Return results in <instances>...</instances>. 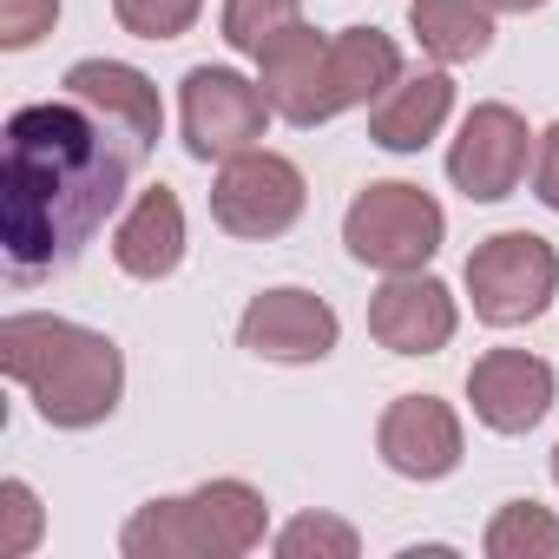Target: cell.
<instances>
[{"label":"cell","mask_w":559,"mask_h":559,"mask_svg":"<svg viewBox=\"0 0 559 559\" xmlns=\"http://www.w3.org/2000/svg\"><path fill=\"white\" fill-rule=\"evenodd\" d=\"M276 552L284 559H356L362 552V533L349 526V520H336V513H304V520H290L284 533H276Z\"/></svg>","instance_id":"44dd1931"},{"label":"cell","mask_w":559,"mask_h":559,"mask_svg":"<svg viewBox=\"0 0 559 559\" xmlns=\"http://www.w3.org/2000/svg\"><path fill=\"white\" fill-rule=\"evenodd\" d=\"M467 402H474V421L493 428V435H526L546 421L552 408V369L526 349H487L474 369H467Z\"/></svg>","instance_id":"7c38bea8"},{"label":"cell","mask_w":559,"mask_h":559,"mask_svg":"<svg viewBox=\"0 0 559 559\" xmlns=\"http://www.w3.org/2000/svg\"><path fill=\"white\" fill-rule=\"evenodd\" d=\"M67 93H73V99H86L99 119H112L126 139H139L145 152L165 139L158 86H152L139 67H126V60H80V67H67Z\"/></svg>","instance_id":"5bb4252c"},{"label":"cell","mask_w":559,"mask_h":559,"mask_svg":"<svg viewBox=\"0 0 559 559\" xmlns=\"http://www.w3.org/2000/svg\"><path fill=\"white\" fill-rule=\"evenodd\" d=\"M552 480H559V448H552Z\"/></svg>","instance_id":"4316f807"},{"label":"cell","mask_w":559,"mask_h":559,"mask_svg":"<svg viewBox=\"0 0 559 559\" xmlns=\"http://www.w3.org/2000/svg\"><path fill=\"white\" fill-rule=\"evenodd\" d=\"M145 158L152 152L139 139H126L73 93L21 106L8 119V165H0V250L14 284L67 270L119 211Z\"/></svg>","instance_id":"6da1fadb"},{"label":"cell","mask_w":559,"mask_h":559,"mask_svg":"<svg viewBox=\"0 0 559 559\" xmlns=\"http://www.w3.org/2000/svg\"><path fill=\"white\" fill-rule=\"evenodd\" d=\"M487 559H559V520L539 500H507L487 533H480Z\"/></svg>","instance_id":"d6986e66"},{"label":"cell","mask_w":559,"mask_h":559,"mask_svg":"<svg viewBox=\"0 0 559 559\" xmlns=\"http://www.w3.org/2000/svg\"><path fill=\"white\" fill-rule=\"evenodd\" d=\"M376 454L402 480H448L461 467V415L441 395H395L376 421Z\"/></svg>","instance_id":"30bf717a"},{"label":"cell","mask_w":559,"mask_h":559,"mask_svg":"<svg viewBox=\"0 0 559 559\" xmlns=\"http://www.w3.org/2000/svg\"><path fill=\"white\" fill-rule=\"evenodd\" d=\"M336 336H343L336 310H330L317 290H297V284L250 297V310H243V323H237V343H243L250 356H263V362H290V369L323 362V356L336 349Z\"/></svg>","instance_id":"9c48e42d"},{"label":"cell","mask_w":559,"mask_h":559,"mask_svg":"<svg viewBox=\"0 0 559 559\" xmlns=\"http://www.w3.org/2000/svg\"><path fill=\"white\" fill-rule=\"evenodd\" d=\"M178 119H185V152L198 165H224L250 152L270 126V93L263 80H243L237 67H191L178 86Z\"/></svg>","instance_id":"8992f818"},{"label":"cell","mask_w":559,"mask_h":559,"mask_svg":"<svg viewBox=\"0 0 559 559\" xmlns=\"http://www.w3.org/2000/svg\"><path fill=\"white\" fill-rule=\"evenodd\" d=\"M533 198L546 211H559V126H546L533 145Z\"/></svg>","instance_id":"d4e9b609"},{"label":"cell","mask_w":559,"mask_h":559,"mask_svg":"<svg viewBox=\"0 0 559 559\" xmlns=\"http://www.w3.org/2000/svg\"><path fill=\"white\" fill-rule=\"evenodd\" d=\"M304 171L284 158V152H263V145H250V152H237V158H224V171H217V185H211V217L230 230V237H284L297 217H304Z\"/></svg>","instance_id":"52a82bcc"},{"label":"cell","mask_w":559,"mask_h":559,"mask_svg":"<svg viewBox=\"0 0 559 559\" xmlns=\"http://www.w3.org/2000/svg\"><path fill=\"white\" fill-rule=\"evenodd\" d=\"M493 14H533V8H546V0H487Z\"/></svg>","instance_id":"484cf974"},{"label":"cell","mask_w":559,"mask_h":559,"mask_svg":"<svg viewBox=\"0 0 559 559\" xmlns=\"http://www.w3.org/2000/svg\"><path fill=\"white\" fill-rule=\"evenodd\" d=\"M270 526V507L250 480H204L178 500H145L126 533L119 552L126 559H237L257 552Z\"/></svg>","instance_id":"3957f363"},{"label":"cell","mask_w":559,"mask_h":559,"mask_svg":"<svg viewBox=\"0 0 559 559\" xmlns=\"http://www.w3.org/2000/svg\"><path fill=\"white\" fill-rule=\"evenodd\" d=\"M461 330V310L448 297L441 276L428 270H408V276H389V284L369 297V336L395 356H441Z\"/></svg>","instance_id":"8fae6325"},{"label":"cell","mask_w":559,"mask_h":559,"mask_svg":"<svg viewBox=\"0 0 559 559\" xmlns=\"http://www.w3.org/2000/svg\"><path fill=\"white\" fill-rule=\"evenodd\" d=\"M263 93L270 112L290 119V126H330V34L317 27H290L284 40L263 47Z\"/></svg>","instance_id":"4fadbf2b"},{"label":"cell","mask_w":559,"mask_h":559,"mask_svg":"<svg viewBox=\"0 0 559 559\" xmlns=\"http://www.w3.org/2000/svg\"><path fill=\"white\" fill-rule=\"evenodd\" d=\"M448 112H454V80H448V67H435V73H402V80L369 106V139H376L382 152H421L428 139H441Z\"/></svg>","instance_id":"2e32d148"},{"label":"cell","mask_w":559,"mask_h":559,"mask_svg":"<svg viewBox=\"0 0 559 559\" xmlns=\"http://www.w3.org/2000/svg\"><path fill=\"white\" fill-rule=\"evenodd\" d=\"M185 257V204L171 185H152L132 198V211L119 217L112 230V263L126 276H139V284H158V276H171Z\"/></svg>","instance_id":"9a60e30c"},{"label":"cell","mask_w":559,"mask_h":559,"mask_svg":"<svg viewBox=\"0 0 559 559\" xmlns=\"http://www.w3.org/2000/svg\"><path fill=\"white\" fill-rule=\"evenodd\" d=\"M0 369L34 395L47 428H99L126 395L119 343L47 310H21L0 323Z\"/></svg>","instance_id":"7a4b0ae2"},{"label":"cell","mask_w":559,"mask_h":559,"mask_svg":"<svg viewBox=\"0 0 559 559\" xmlns=\"http://www.w3.org/2000/svg\"><path fill=\"white\" fill-rule=\"evenodd\" d=\"M53 21H60V0H0V47L27 53L40 34H53Z\"/></svg>","instance_id":"cb8c5ba5"},{"label":"cell","mask_w":559,"mask_h":559,"mask_svg":"<svg viewBox=\"0 0 559 559\" xmlns=\"http://www.w3.org/2000/svg\"><path fill=\"white\" fill-rule=\"evenodd\" d=\"M448 237V211L421 191V185H402V178H382L369 191H356V204L343 211V243L356 263L382 270V276H408V270H428L435 250Z\"/></svg>","instance_id":"277c9868"},{"label":"cell","mask_w":559,"mask_h":559,"mask_svg":"<svg viewBox=\"0 0 559 559\" xmlns=\"http://www.w3.org/2000/svg\"><path fill=\"white\" fill-rule=\"evenodd\" d=\"M304 21V0H224V40L243 60H263L270 40H284Z\"/></svg>","instance_id":"ffe728a7"},{"label":"cell","mask_w":559,"mask_h":559,"mask_svg":"<svg viewBox=\"0 0 559 559\" xmlns=\"http://www.w3.org/2000/svg\"><path fill=\"white\" fill-rule=\"evenodd\" d=\"M533 132H526V119L513 112V106H500V99H487V106H474L467 119H461V139L448 145V178H454V191H467L474 204H500V198H513L520 191V178H526V165H533Z\"/></svg>","instance_id":"ba28073f"},{"label":"cell","mask_w":559,"mask_h":559,"mask_svg":"<svg viewBox=\"0 0 559 559\" xmlns=\"http://www.w3.org/2000/svg\"><path fill=\"white\" fill-rule=\"evenodd\" d=\"M395 80H402V47L382 27L330 34V119L349 106H376Z\"/></svg>","instance_id":"e0dca14e"},{"label":"cell","mask_w":559,"mask_h":559,"mask_svg":"<svg viewBox=\"0 0 559 559\" xmlns=\"http://www.w3.org/2000/svg\"><path fill=\"white\" fill-rule=\"evenodd\" d=\"M408 27L435 67H467L493 47V8L487 0H408Z\"/></svg>","instance_id":"ac0fdd59"},{"label":"cell","mask_w":559,"mask_h":559,"mask_svg":"<svg viewBox=\"0 0 559 559\" xmlns=\"http://www.w3.org/2000/svg\"><path fill=\"white\" fill-rule=\"evenodd\" d=\"M112 14H119V27L139 34V40H178V34H191V21L204 14V0H112Z\"/></svg>","instance_id":"7402d4cb"},{"label":"cell","mask_w":559,"mask_h":559,"mask_svg":"<svg viewBox=\"0 0 559 559\" xmlns=\"http://www.w3.org/2000/svg\"><path fill=\"white\" fill-rule=\"evenodd\" d=\"M467 297H474V317L493 323V330L533 323L559 297V250L539 230H500V237L474 243V257H467Z\"/></svg>","instance_id":"5b68a950"},{"label":"cell","mask_w":559,"mask_h":559,"mask_svg":"<svg viewBox=\"0 0 559 559\" xmlns=\"http://www.w3.org/2000/svg\"><path fill=\"white\" fill-rule=\"evenodd\" d=\"M40 500L27 480H0V559H27L40 546Z\"/></svg>","instance_id":"603a6c76"}]
</instances>
